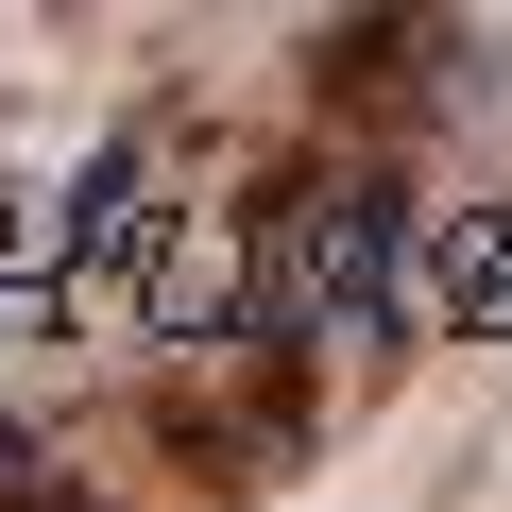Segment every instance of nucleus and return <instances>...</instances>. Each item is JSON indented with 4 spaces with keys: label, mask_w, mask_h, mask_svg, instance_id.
<instances>
[{
    "label": "nucleus",
    "mask_w": 512,
    "mask_h": 512,
    "mask_svg": "<svg viewBox=\"0 0 512 512\" xmlns=\"http://www.w3.org/2000/svg\"><path fill=\"white\" fill-rule=\"evenodd\" d=\"M274 308H291L308 342H376V325L410 308V222H393V188H325V205L274 239Z\"/></svg>",
    "instance_id": "1"
}]
</instances>
